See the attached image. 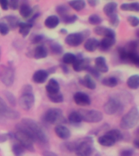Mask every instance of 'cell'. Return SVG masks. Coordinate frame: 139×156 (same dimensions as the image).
<instances>
[{
    "instance_id": "7",
    "label": "cell",
    "mask_w": 139,
    "mask_h": 156,
    "mask_svg": "<svg viewBox=\"0 0 139 156\" xmlns=\"http://www.w3.org/2000/svg\"><path fill=\"white\" fill-rule=\"evenodd\" d=\"M0 80L7 87L13 85L15 80V70L12 66H0Z\"/></svg>"
},
{
    "instance_id": "44",
    "label": "cell",
    "mask_w": 139,
    "mask_h": 156,
    "mask_svg": "<svg viewBox=\"0 0 139 156\" xmlns=\"http://www.w3.org/2000/svg\"><path fill=\"white\" fill-rule=\"evenodd\" d=\"M109 23L113 27H117L119 24V19L118 17V15L116 13L112 15L109 16Z\"/></svg>"
},
{
    "instance_id": "4",
    "label": "cell",
    "mask_w": 139,
    "mask_h": 156,
    "mask_svg": "<svg viewBox=\"0 0 139 156\" xmlns=\"http://www.w3.org/2000/svg\"><path fill=\"white\" fill-rule=\"evenodd\" d=\"M139 119L138 109L137 107H132L124 116L122 117L119 125L122 129L129 130L136 126Z\"/></svg>"
},
{
    "instance_id": "58",
    "label": "cell",
    "mask_w": 139,
    "mask_h": 156,
    "mask_svg": "<svg viewBox=\"0 0 139 156\" xmlns=\"http://www.w3.org/2000/svg\"><path fill=\"white\" fill-rule=\"evenodd\" d=\"M67 33H68V31H67L65 29H60V34H67Z\"/></svg>"
},
{
    "instance_id": "34",
    "label": "cell",
    "mask_w": 139,
    "mask_h": 156,
    "mask_svg": "<svg viewBox=\"0 0 139 156\" xmlns=\"http://www.w3.org/2000/svg\"><path fill=\"white\" fill-rule=\"evenodd\" d=\"M48 98L54 103H61L63 102V95L60 92L53 94H47Z\"/></svg>"
},
{
    "instance_id": "6",
    "label": "cell",
    "mask_w": 139,
    "mask_h": 156,
    "mask_svg": "<svg viewBox=\"0 0 139 156\" xmlns=\"http://www.w3.org/2000/svg\"><path fill=\"white\" fill-rule=\"evenodd\" d=\"M80 119L87 123H98L103 119V115L98 110H79Z\"/></svg>"
},
{
    "instance_id": "49",
    "label": "cell",
    "mask_w": 139,
    "mask_h": 156,
    "mask_svg": "<svg viewBox=\"0 0 139 156\" xmlns=\"http://www.w3.org/2000/svg\"><path fill=\"white\" fill-rule=\"evenodd\" d=\"M86 71L90 73V75L91 76H94V77L95 78L99 77L100 73H98L96 69H95V68H93V67H90H90L86 69Z\"/></svg>"
},
{
    "instance_id": "20",
    "label": "cell",
    "mask_w": 139,
    "mask_h": 156,
    "mask_svg": "<svg viewBox=\"0 0 139 156\" xmlns=\"http://www.w3.org/2000/svg\"><path fill=\"white\" fill-rule=\"evenodd\" d=\"M99 46V41L94 37H90L86 39V41L84 43V48L89 52H94L98 48Z\"/></svg>"
},
{
    "instance_id": "33",
    "label": "cell",
    "mask_w": 139,
    "mask_h": 156,
    "mask_svg": "<svg viewBox=\"0 0 139 156\" xmlns=\"http://www.w3.org/2000/svg\"><path fill=\"white\" fill-rule=\"evenodd\" d=\"M128 60L134 63V65L138 66L139 55L137 51H128Z\"/></svg>"
},
{
    "instance_id": "52",
    "label": "cell",
    "mask_w": 139,
    "mask_h": 156,
    "mask_svg": "<svg viewBox=\"0 0 139 156\" xmlns=\"http://www.w3.org/2000/svg\"><path fill=\"white\" fill-rule=\"evenodd\" d=\"M134 155V151L132 149H124L120 152L119 156H133Z\"/></svg>"
},
{
    "instance_id": "16",
    "label": "cell",
    "mask_w": 139,
    "mask_h": 156,
    "mask_svg": "<svg viewBox=\"0 0 139 156\" xmlns=\"http://www.w3.org/2000/svg\"><path fill=\"white\" fill-rule=\"evenodd\" d=\"M49 76V73L46 70L39 69L37 70L33 75V80L37 84H42L47 80Z\"/></svg>"
},
{
    "instance_id": "8",
    "label": "cell",
    "mask_w": 139,
    "mask_h": 156,
    "mask_svg": "<svg viewBox=\"0 0 139 156\" xmlns=\"http://www.w3.org/2000/svg\"><path fill=\"white\" fill-rule=\"evenodd\" d=\"M90 36V31L80 32V33H73V34H68V36L65 38V43L68 44L70 46H78L82 43L86 37Z\"/></svg>"
},
{
    "instance_id": "50",
    "label": "cell",
    "mask_w": 139,
    "mask_h": 156,
    "mask_svg": "<svg viewBox=\"0 0 139 156\" xmlns=\"http://www.w3.org/2000/svg\"><path fill=\"white\" fill-rule=\"evenodd\" d=\"M9 7L12 10H16L19 8V0H8Z\"/></svg>"
},
{
    "instance_id": "54",
    "label": "cell",
    "mask_w": 139,
    "mask_h": 156,
    "mask_svg": "<svg viewBox=\"0 0 139 156\" xmlns=\"http://www.w3.org/2000/svg\"><path fill=\"white\" fill-rule=\"evenodd\" d=\"M22 93H33V87L30 85H25L21 90Z\"/></svg>"
},
{
    "instance_id": "32",
    "label": "cell",
    "mask_w": 139,
    "mask_h": 156,
    "mask_svg": "<svg viewBox=\"0 0 139 156\" xmlns=\"http://www.w3.org/2000/svg\"><path fill=\"white\" fill-rule=\"evenodd\" d=\"M118 80L115 76H107L102 80V85L109 88H114L118 85Z\"/></svg>"
},
{
    "instance_id": "18",
    "label": "cell",
    "mask_w": 139,
    "mask_h": 156,
    "mask_svg": "<svg viewBox=\"0 0 139 156\" xmlns=\"http://www.w3.org/2000/svg\"><path fill=\"white\" fill-rule=\"evenodd\" d=\"M116 43V37H103L102 41H99L98 48L102 51H108Z\"/></svg>"
},
{
    "instance_id": "48",
    "label": "cell",
    "mask_w": 139,
    "mask_h": 156,
    "mask_svg": "<svg viewBox=\"0 0 139 156\" xmlns=\"http://www.w3.org/2000/svg\"><path fill=\"white\" fill-rule=\"evenodd\" d=\"M10 29L7 24H4L3 22H0V34L2 36H6L9 33Z\"/></svg>"
},
{
    "instance_id": "9",
    "label": "cell",
    "mask_w": 139,
    "mask_h": 156,
    "mask_svg": "<svg viewBox=\"0 0 139 156\" xmlns=\"http://www.w3.org/2000/svg\"><path fill=\"white\" fill-rule=\"evenodd\" d=\"M0 115L2 118L10 119H17L20 117V113L15 110L12 109L7 105L2 98L0 97Z\"/></svg>"
},
{
    "instance_id": "47",
    "label": "cell",
    "mask_w": 139,
    "mask_h": 156,
    "mask_svg": "<svg viewBox=\"0 0 139 156\" xmlns=\"http://www.w3.org/2000/svg\"><path fill=\"white\" fill-rule=\"evenodd\" d=\"M137 46H138L137 41H131L130 42L128 43V45H127V48L125 47V49H126L128 51H137Z\"/></svg>"
},
{
    "instance_id": "11",
    "label": "cell",
    "mask_w": 139,
    "mask_h": 156,
    "mask_svg": "<svg viewBox=\"0 0 139 156\" xmlns=\"http://www.w3.org/2000/svg\"><path fill=\"white\" fill-rule=\"evenodd\" d=\"M35 102L34 93H22L19 98L20 107L24 111H29Z\"/></svg>"
},
{
    "instance_id": "57",
    "label": "cell",
    "mask_w": 139,
    "mask_h": 156,
    "mask_svg": "<svg viewBox=\"0 0 139 156\" xmlns=\"http://www.w3.org/2000/svg\"><path fill=\"white\" fill-rule=\"evenodd\" d=\"M134 145L135 146V147H136L137 149L139 148V141H138V140H137V139H135V140H134Z\"/></svg>"
},
{
    "instance_id": "31",
    "label": "cell",
    "mask_w": 139,
    "mask_h": 156,
    "mask_svg": "<svg viewBox=\"0 0 139 156\" xmlns=\"http://www.w3.org/2000/svg\"><path fill=\"white\" fill-rule=\"evenodd\" d=\"M68 122L70 123L71 124H73V125H79V124L81 123V119H80V114L78 112H72L69 114L68 117Z\"/></svg>"
},
{
    "instance_id": "27",
    "label": "cell",
    "mask_w": 139,
    "mask_h": 156,
    "mask_svg": "<svg viewBox=\"0 0 139 156\" xmlns=\"http://www.w3.org/2000/svg\"><path fill=\"white\" fill-rule=\"evenodd\" d=\"M33 24L28 22H20L18 28H19V33L22 35V37H26L29 35V32L31 30Z\"/></svg>"
},
{
    "instance_id": "39",
    "label": "cell",
    "mask_w": 139,
    "mask_h": 156,
    "mask_svg": "<svg viewBox=\"0 0 139 156\" xmlns=\"http://www.w3.org/2000/svg\"><path fill=\"white\" fill-rule=\"evenodd\" d=\"M50 48H51V51L55 55H61L63 52V46H61L60 44L57 43V42H52L50 45Z\"/></svg>"
},
{
    "instance_id": "5",
    "label": "cell",
    "mask_w": 139,
    "mask_h": 156,
    "mask_svg": "<svg viewBox=\"0 0 139 156\" xmlns=\"http://www.w3.org/2000/svg\"><path fill=\"white\" fill-rule=\"evenodd\" d=\"M43 120L50 124H62V122L64 121V117L62 110L56 107L50 108L45 112L43 115Z\"/></svg>"
},
{
    "instance_id": "28",
    "label": "cell",
    "mask_w": 139,
    "mask_h": 156,
    "mask_svg": "<svg viewBox=\"0 0 139 156\" xmlns=\"http://www.w3.org/2000/svg\"><path fill=\"white\" fill-rule=\"evenodd\" d=\"M118 5L116 2H109L105 5L103 7V12L106 16L109 17L110 16L116 13V10Z\"/></svg>"
},
{
    "instance_id": "41",
    "label": "cell",
    "mask_w": 139,
    "mask_h": 156,
    "mask_svg": "<svg viewBox=\"0 0 139 156\" xmlns=\"http://www.w3.org/2000/svg\"><path fill=\"white\" fill-rule=\"evenodd\" d=\"M62 21L66 24H73L75 23L77 20H78V17L77 15H68L66 16L65 17L62 18Z\"/></svg>"
},
{
    "instance_id": "35",
    "label": "cell",
    "mask_w": 139,
    "mask_h": 156,
    "mask_svg": "<svg viewBox=\"0 0 139 156\" xmlns=\"http://www.w3.org/2000/svg\"><path fill=\"white\" fill-rule=\"evenodd\" d=\"M77 58V55L73 53H66L63 56V63L66 65L68 64H73L74 61Z\"/></svg>"
},
{
    "instance_id": "51",
    "label": "cell",
    "mask_w": 139,
    "mask_h": 156,
    "mask_svg": "<svg viewBox=\"0 0 139 156\" xmlns=\"http://www.w3.org/2000/svg\"><path fill=\"white\" fill-rule=\"evenodd\" d=\"M44 40V36L41 34H37L34 37V38L32 39V43L33 44H39Z\"/></svg>"
},
{
    "instance_id": "40",
    "label": "cell",
    "mask_w": 139,
    "mask_h": 156,
    "mask_svg": "<svg viewBox=\"0 0 139 156\" xmlns=\"http://www.w3.org/2000/svg\"><path fill=\"white\" fill-rule=\"evenodd\" d=\"M24 150L25 149L20 143H15L12 146V152L15 154V156H21L24 154Z\"/></svg>"
},
{
    "instance_id": "17",
    "label": "cell",
    "mask_w": 139,
    "mask_h": 156,
    "mask_svg": "<svg viewBox=\"0 0 139 156\" xmlns=\"http://www.w3.org/2000/svg\"><path fill=\"white\" fill-rule=\"evenodd\" d=\"M94 31L97 35L103 37H116V33L113 29L107 28L104 26H100L98 25L94 28Z\"/></svg>"
},
{
    "instance_id": "30",
    "label": "cell",
    "mask_w": 139,
    "mask_h": 156,
    "mask_svg": "<svg viewBox=\"0 0 139 156\" xmlns=\"http://www.w3.org/2000/svg\"><path fill=\"white\" fill-rule=\"evenodd\" d=\"M68 5L77 12H80L85 8L86 4L85 0H71L68 2Z\"/></svg>"
},
{
    "instance_id": "38",
    "label": "cell",
    "mask_w": 139,
    "mask_h": 156,
    "mask_svg": "<svg viewBox=\"0 0 139 156\" xmlns=\"http://www.w3.org/2000/svg\"><path fill=\"white\" fill-rule=\"evenodd\" d=\"M56 12L58 13L61 16V19L65 17L66 16H68V12H69V9L66 5H59L56 7Z\"/></svg>"
},
{
    "instance_id": "1",
    "label": "cell",
    "mask_w": 139,
    "mask_h": 156,
    "mask_svg": "<svg viewBox=\"0 0 139 156\" xmlns=\"http://www.w3.org/2000/svg\"><path fill=\"white\" fill-rule=\"evenodd\" d=\"M21 124L28 130L34 141H38L40 143L46 144L48 142V137L42 128L35 120L29 118L22 119Z\"/></svg>"
},
{
    "instance_id": "3",
    "label": "cell",
    "mask_w": 139,
    "mask_h": 156,
    "mask_svg": "<svg viewBox=\"0 0 139 156\" xmlns=\"http://www.w3.org/2000/svg\"><path fill=\"white\" fill-rule=\"evenodd\" d=\"M75 142V152L77 156H91L93 153V138L85 136Z\"/></svg>"
},
{
    "instance_id": "12",
    "label": "cell",
    "mask_w": 139,
    "mask_h": 156,
    "mask_svg": "<svg viewBox=\"0 0 139 156\" xmlns=\"http://www.w3.org/2000/svg\"><path fill=\"white\" fill-rule=\"evenodd\" d=\"M72 65L76 72L86 71V69L90 66V60L89 58H82L80 56H77L76 60Z\"/></svg>"
},
{
    "instance_id": "59",
    "label": "cell",
    "mask_w": 139,
    "mask_h": 156,
    "mask_svg": "<svg viewBox=\"0 0 139 156\" xmlns=\"http://www.w3.org/2000/svg\"><path fill=\"white\" fill-rule=\"evenodd\" d=\"M2 117L0 115V120H2Z\"/></svg>"
},
{
    "instance_id": "25",
    "label": "cell",
    "mask_w": 139,
    "mask_h": 156,
    "mask_svg": "<svg viewBox=\"0 0 139 156\" xmlns=\"http://www.w3.org/2000/svg\"><path fill=\"white\" fill-rule=\"evenodd\" d=\"M80 83H81V85H83L88 89H90V90H95L96 86H97L96 82L90 74H86L82 79H80Z\"/></svg>"
},
{
    "instance_id": "60",
    "label": "cell",
    "mask_w": 139,
    "mask_h": 156,
    "mask_svg": "<svg viewBox=\"0 0 139 156\" xmlns=\"http://www.w3.org/2000/svg\"><path fill=\"white\" fill-rule=\"evenodd\" d=\"M0 58H1V49H0Z\"/></svg>"
},
{
    "instance_id": "14",
    "label": "cell",
    "mask_w": 139,
    "mask_h": 156,
    "mask_svg": "<svg viewBox=\"0 0 139 156\" xmlns=\"http://www.w3.org/2000/svg\"><path fill=\"white\" fill-rule=\"evenodd\" d=\"M55 133L59 138L66 140L71 136L70 130L63 124H57L55 128Z\"/></svg>"
},
{
    "instance_id": "42",
    "label": "cell",
    "mask_w": 139,
    "mask_h": 156,
    "mask_svg": "<svg viewBox=\"0 0 139 156\" xmlns=\"http://www.w3.org/2000/svg\"><path fill=\"white\" fill-rule=\"evenodd\" d=\"M118 55H119V59L121 61L128 60V51L125 49V47L118 48Z\"/></svg>"
},
{
    "instance_id": "24",
    "label": "cell",
    "mask_w": 139,
    "mask_h": 156,
    "mask_svg": "<svg viewBox=\"0 0 139 156\" xmlns=\"http://www.w3.org/2000/svg\"><path fill=\"white\" fill-rule=\"evenodd\" d=\"M59 21H60V20L59 18L57 16L55 15H52V16H50L45 20V22H44V24H45V26L46 28H48V29H55L56 27L58 26L59 24Z\"/></svg>"
},
{
    "instance_id": "43",
    "label": "cell",
    "mask_w": 139,
    "mask_h": 156,
    "mask_svg": "<svg viewBox=\"0 0 139 156\" xmlns=\"http://www.w3.org/2000/svg\"><path fill=\"white\" fill-rule=\"evenodd\" d=\"M5 97L7 98V101L9 102V104L12 107H14L16 104V97L14 96V94L12 93L9 92V91H6L5 92Z\"/></svg>"
},
{
    "instance_id": "22",
    "label": "cell",
    "mask_w": 139,
    "mask_h": 156,
    "mask_svg": "<svg viewBox=\"0 0 139 156\" xmlns=\"http://www.w3.org/2000/svg\"><path fill=\"white\" fill-rule=\"evenodd\" d=\"M2 22L6 24L10 29H15L19 25L20 20L15 16H7L2 19Z\"/></svg>"
},
{
    "instance_id": "19",
    "label": "cell",
    "mask_w": 139,
    "mask_h": 156,
    "mask_svg": "<svg viewBox=\"0 0 139 156\" xmlns=\"http://www.w3.org/2000/svg\"><path fill=\"white\" fill-rule=\"evenodd\" d=\"M59 90H60V86L55 79L51 78L48 80V83L46 85V90L47 92V94H53L59 93Z\"/></svg>"
},
{
    "instance_id": "45",
    "label": "cell",
    "mask_w": 139,
    "mask_h": 156,
    "mask_svg": "<svg viewBox=\"0 0 139 156\" xmlns=\"http://www.w3.org/2000/svg\"><path fill=\"white\" fill-rule=\"evenodd\" d=\"M127 21L132 27H137L139 24V20L137 16H129L127 18Z\"/></svg>"
},
{
    "instance_id": "23",
    "label": "cell",
    "mask_w": 139,
    "mask_h": 156,
    "mask_svg": "<svg viewBox=\"0 0 139 156\" xmlns=\"http://www.w3.org/2000/svg\"><path fill=\"white\" fill-rule=\"evenodd\" d=\"M48 55V50L43 45H38L34 50V57L36 59L46 58Z\"/></svg>"
},
{
    "instance_id": "53",
    "label": "cell",
    "mask_w": 139,
    "mask_h": 156,
    "mask_svg": "<svg viewBox=\"0 0 139 156\" xmlns=\"http://www.w3.org/2000/svg\"><path fill=\"white\" fill-rule=\"evenodd\" d=\"M0 7L2 10L7 11L9 9V3H8V0H0Z\"/></svg>"
},
{
    "instance_id": "56",
    "label": "cell",
    "mask_w": 139,
    "mask_h": 156,
    "mask_svg": "<svg viewBox=\"0 0 139 156\" xmlns=\"http://www.w3.org/2000/svg\"><path fill=\"white\" fill-rule=\"evenodd\" d=\"M43 156H58L56 154H55L54 152H51V151H44L43 152Z\"/></svg>"
},
{
    "instance_id": "36",
    "label": "cell",
    "mask_w": 139,
    "mask_h": 156,
    "mask_svg": "<svg viewBox=\"0 0 139 156\" xmlns=\"http://www.w3.org/2000/svg\"><path fill=\"white\" fill-rule=\"evenodd\" d=\"M107 133H108L110 136H112L113 138L115 139V141H120L123 139V134L119 129H111L109 131L107 132Z\"/></svg>"
},
{
    "instance_id": "46",
    "label": "cell",
    "mask_w": 139,
    "mask_h": 156,
    "mask_svg": "<svg viewBox=\"0 0 139 156\" xmlns=\"http://www.w3.org/2000/svg\"><path fill=\"white\" fill-rule=\"evenodd\" d=\"M13 138V133H4L0 134V143H3L5 141Z\"/></svg>"
},
{
    "instance_id": "15",
    "label": "cell",
    "mask_w": 139,
    "mask_h": 156,
    "mask_svg": "<svg viewBox=\"0 0 139 156\" xmlns=\"http://www.w3.org/2000/svg\"><path fill=\"white\" fill-rule=\"evenodd\" d=\"M95 69L99 73H106L108 72V66H107L106 58L103 56H98L94 60Z\"/></svg>"
},
{
    "instance_id": "2",
    "label": "cell",
    "mask_w": 139,
    "mask_h": 156,
    "mask_svg": "<svg viewBox=\"0 0 139 156\" xmlns=\"http://www.w3.org/2000/svg\"><path fill=\"white\" fill-rule=\"evenodd\" d=\"M13 137L16 139L18 143L20 144L25 150L34 151V138L21 123L16 126V133L13 134Z\"/></svg>"
},
{
    "instance_id": "29",
    "label": "cell",
    "mask_w": 139,
    "mask_h": 156,
    "mask_svg": "<svg viewBox=\"0 0 139 156\" xmlns=\"http://www.w3.org/2000/svg\"><path fill=\"white\" fill-rule=\"evenodd\" d=\"M127 86L131 90H137L139 87V76L137 74L130 76L127 80Z\"/></svg>"
},
{
    "instance_id": "37",
    "label": "cell",
    "mask_w": 139,
    "mask_h": 156,
    "mask_svg": "<svg viewBox=\"0 0 139 156\" xmlns=\"http://www.w3.org/2000/svg\"><path fill=\"white\" fill-rule=\"evenodd\" d=\"M88 21L90 23V24H92V25H99L102 22V19L101 18L100 16L97 14H92L90 15V16H89V19H88Z\"/></svg>"
},
{
    "instance_id": "13",
    "label": "cell",
    "mask_w": 139,
    "mask_h": 156,
    "mask_svg": "<svg viewBox=\"0 0 139 156\" xmlns=\"http://www.w3.org/2000/svg\"><path fill=\"white\" fill-rule=\"evenodd\" d=\"M73 99H74L76 104L78 105V106L85 107V106H89L91 103L90 96L87 94L83 92L76 93L74 94V97H73Z\"/></svg>"
},
{
    "instance_id": "21",
    "label": "cell",
    "mask_w": 139,
    "mask_h": 156,
    "mask_svg": "<svg viewBox=\"0 0 139 156\" xmlns=\"http://www.w3.org/2000/svg\"><path fill=\"white\" fill-rule=\"evenodd\" d=\"M98 142L102 146H106V147H110V146H114L115 143L116 141H115V139L112 136H110L108 133H106L104 135L98 136Z\"/></svg>"
},
{
    "instance_id": "10",
    "label": "cell",
    "mask_w": 139,
    "mask_h": 156,
    "mask_svg": "<svg viewBox=\"0 0 139 156\" xmlns=\"http://www.w3.org/2000/svg\"><path fill=\"white\" fill-rule=\"evenodd\" d=\"M121 102L116 98H110L103 106V110L106 114L114 115L121 109Z\"/></svg>"
},
{
    "instance_id": "26",
    "label": "cell",
    "mask_w": 139,
    "mask_h": 156,
    "mask_svg": "<svg viewBox=\"0 0 139 156\" xmlns=\"http://www.w3.org/2000/svg\"><path fill=\"white\" fill-rule=\"evenodd\" d=\"M121 11L124 12H139V3L137 2H125L123 4L120 5L119 7Z\"/></svg>"
},
{
    "instance_id": "55",
    "label": "cell",
    "mask_w": 139,
    "mask_h": 156,
    "mask_svg": "<svg viewBox=\"0 0 139 156\" xmlns=\"http://www.w3.org/2000/svg\"><path fill=\"white\" fill-rule=\"evenodd\" d=\"M88 4L90 5V7H95L98 4V2H99V0H87Z\"/></svg>"
}]
</instances>
